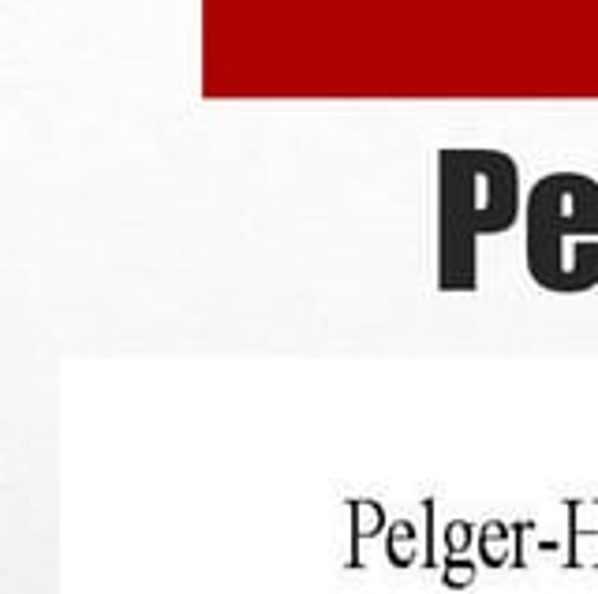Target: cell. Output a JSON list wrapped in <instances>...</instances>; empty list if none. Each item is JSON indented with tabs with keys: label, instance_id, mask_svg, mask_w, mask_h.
Instances as JSON below:
<instances>
[{
	"label": "cell",
	"instance_id": "obj_1",
	"mask_svg": "<svg viewBox=\"0 0 598 594\" xmlns=\"http://www.w3.org/2000/svg\"><path fill=\"white\" fill-rule=\"evenodd\" d=\"M520 217V169L486 146H449L438 154V288L471 292L479 284L475 240L509 232Z\"/></svg>",
	"mask_w": 598,
	"mask_h": 594
},
{
	"label": "cell",
	"instance_id": "obj_2",
	"mask_svg": "<svg viewBox=\"0 0 598 594\" xmlns=\"http://www.w3.org/2000/svg\"><path fill=\"white\" fill-rule=\"evenodd\" d=\"M527 273L557 296L598 284V180L550 172L527 195Z\"/></svg>",
	"mask_w": 598,
	"mask_h": 594
}]
</instances>
